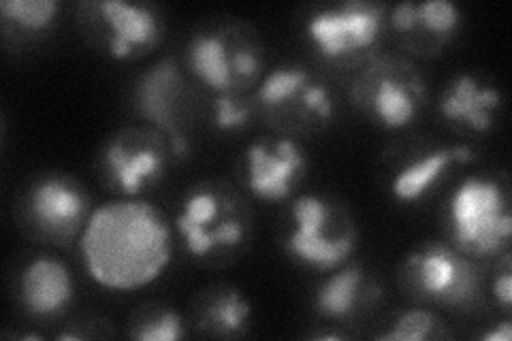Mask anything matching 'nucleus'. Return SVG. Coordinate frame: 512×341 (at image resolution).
<instances>
[{
	"instance_id": "nucleus-15",
	"label": "nucleus",
	"mask_w": 512,
	"mask_h": 341,
	"mask_svg": "<svg viewBox=\"0 0 512 341\" xmlns=\"http://www.w3.org/2000/svg\"><path fill=\"white\" fill-rule=\"evenodd\" d=\"M20 303L32 318H54L67 310L75 295L71 269L60 258L37 256L20 275Z\"/></svg>"
},
{
	"instance_id": "nucleus-11",
	"label": "nucleus",
	"mask_w": 512,
	"mask_h": 341,
	"mask_svg": "<svg viewBox=\"0 0 512 341\" xmlns=\"http://www.w3.org/2000/svg\"><path fill=\"white\" fill-rule=\"evenodd\" d=\"M165 158L167 150L163 141L156 135L131 128L107 143L105 169L126 197H137L163 177Z\"/></svg>"
},
{
	"instance_id": "nucleus-14",
	"label": "nucleus",
	"mask_w": 512,
	"mask_h": 341,
	"mask_svg": "<svg viewBox=\"0 0 512 341\" xmlns=\"http://www.w3.org/2000/svg\"><path fill=\"white\" fill-rule=\"evenodd\" d=\"M107 28V50L116 60L135 58L156 47L160 41V20L150 7L126 0H101L90 3Z\"/></svg>"
},
{
	"instance_id": "nucleus-8",
	"label": "nucleus",
	"mask_w": 512,
	"mask_h": 341,
	"mask_svg": "<svg viewBox=\"0 0 512 341\" xmlns=\"http://www.w3.org/2000/svg\"><path fill=\"white\" fill-rule=\"evenodd\" d=\"M188 67L201 84L218 94L235 92L261 75V56L252 45L229 39L222 32L195 35L186 50Z\"/></svg>"
},
{
	"instance_id": "nucleus-13",
	"label": "nucleus",
	"mask_w": 512,
	"mask_h": 341,
	"mask_svg": "<svg viewBox=\"0 0 512 341\" xmlns=\"http://www.w3.org/2000/svg\"><path fill=\"white\" fill-rule=\"evenodd\" d=\"M256 101L269 111H282L293 105V111L320 122H329L335 113L329 88L318 84L301 67H280L267 73L256 90Z\"/></svg>"
},
{
	"instance_id": "nucleus-25",
	"label": "nucleus",
	"mask_w": 512,
	"mask_h": 341,
	"mask_svg": "<svg viewBox=\"0 0 512 341\" xmlns=\"http://www.w3.org/2000/svg\"><path fill=\"white\" fill-rule=\"evenodd\" d=\"M493 295L502 303V307L510 310L512 305V269H510V258H506V267L500 273V278L493 284Z\"/></svg>"
},
{
	"instance_id": "nucleus-23",
	"label": "nucleus",
	"mask_w": 512,
	"mask_h": 341,
	"mask_svg": "<svg viewBox=\"0 0 512 341\" xmlns=\"http://www.w3.org/2000/svg\"><path fill=\"white\" fill-rule=\"evenodd\" d=\"M131 337L139 341H178L184 337V320L175 310H156L137 318Z\"/></svg>"
},
{
	"instance_id": "nucleus-10",
	"label": "nucleus",
	"mask_w": 512,
	"mask_h": 341,
	"mask_svg": "<svg viewBox=\"0 0 512 341\" xmlns=\"http://www.w3.org/2000/svg\"><path fill=\"white\" fill-rule=\"evenodd\" d=\"M303 169L306 154L291 137L256 141L246 152V184L261 201H284L291 197Z\"/></svg>"
},
{
	"instance_id": "nucleus-6",
	"label": "nucleus",
	"mask_w": 512,
	"mask_h": 341,
	"mask_svg": "<svg viewBox=\"0 0 512 341\" xmlns=\"http://www.w3.org/2000/svg\"><path fill=\"white\" fill-rule=\"evenodd\" d=\"M359 101L384 128L399 131L419 116L425 86L414 67L399 60H380L357 84Z\"/></svg>"
},
{
	"instance_id": "nucleus-16",
	"label": "nucleus",
	"mask_w": 512,
	"mask_h": 341,
	"mask_svg": "<svg viewBox=\"0 0 512 341\" xmlns=\"http://www.w3.org/2000/svg\"><path fill=\"white\" fill-rule=\"evenodd\" d=\"M502 94L483 86L470 73L455 77V81L440 99V113L451 122H459L476 133H487L493 124V111H498Z\"/></svg>"
},
{
	"instance_id": "nucleus-18",
	"label": "nucleus",
	"mask_w": 512,
	"mask_h": 341,
	"mask_svg": "<svg viewBox=\"0 0 512 341\" xmlns=\"http://www.w3.org/2000/svg\"><path fill=\"white\" fill-rule=\"evenodd\" d=\"M365 273L357 265H342L333 269L325 282L318 286L314 307L327 320H348L355 316L367 299Z\"/></svg>"
},
{
	"instance_id": "nucleus-26",
	"label": "nucleus",
	"mask_w": 512,
	"mask_h": 341,
	"mask_svg": "<svg viewBox=\"0 0 512 341\" xmlns=\"http://www.w3.org/2000/svg\"><path fill=\"white\" fill-rule=\"evenodd\" d=\"M485 341H510L512 339V322L510 320H504L500 324H495L493 329H489L485 335H483Z\"/></svg>"
},
{
	"instance_id": "nucleus-9",
	"label": "nucleus",
	"mask_w": 512,
	"mask_h": 341,
	"mask_svg": "<svg viewBox=\"0 0 512 341\" xmlns=\"http://www.w3.org/2000/svg\"><path fill=\"white\" fill-rule=\"evenodd\" d=\"M84 188L67 175H45L32 184L26 197V216L35 231L50 241H71L90 218Z\"/></svg>"
},
{
	"instance_id": "nucleus-17",
	"label": "nucleus",
	"mask_w": 512,
	"mask_h": 341,
	"mask_svg": "<svg viewBox=\"0 0 512 341\" xmlns=\"http://www.w3.org/2000/svg\"><path fill=\"white\" fill-rule=\"evenodd\" d=\"M472 158L474 152L466 143L453 145V148H440L421 158H414L406 167L397 171V175L393 177L391 192L395 194V199L402 203L421 201L425 194L442 180V175L451 169L455 162L466 165Z\"/></svg>"
},
{
	"instance_id": "nucleus-3",
	"label": "nucleus",
	"mask_w": 512,
	"mask_h": 341,
	"mask_svg": "<svg viewBox=\"0 0 512 341\" xmlns=\"http://www.w3.org/2000/svg\"><path fill=\"white\" fill-rule=\"evenodd\" d=\"M293 231L286 250L295 261L316 271H333L350 258L357 243V229L346 211L320 194H303L291 205Z\"/></svg>"
},
{
	"instance_id": "nucleus-12",
	"label": "nucleus",
	"mask_w": 512,
	"mask_h": 341,
	"mask_svg": "<svg viewBox=\"0 0 512 341\" xmlns=\"http://www.w3.org/2000/svg\"><path fill=\"white\" fill-rule=\"evenodd\" d=\"M180 94L182 75L171 58L158 60L154 67L143 71L135 84V105L139 116L154 124L169 137L171 150L184 156L188 141L180 131Z\"/></svg>"
},
{
	"instance_id": "nucleus-5",
	"label": "nucleus",
	"mask_w": 512,
	"mask_h": 341,
	"mask_svg": "<svg viewBox=\"0 0 512 341\" xmlns=\"http://www.w3.org/2000/svg\"><path fill=\"white\" fill-rule=\"evenodd\" d=\"M175 229L190 254L210 256L237 248L246 239L248 222L242 207L227 192L199 186L182 201Z\"/></svg>"
},
{
	"instance_id": "nucleus-19",
	"label": "nucleus",
	"mask_w": 512,
	"mask_h": 341,
	"mask_svg": "<svg viewBox=\"0 0 512 341\" xmlns=\"http://www.w3.org/2000/svg\"><path fill=\"white\" fill-rule=\"evenodd\" d=\"M391 26L410 35V32H429L431 41L444 43L459 28L461 13L451 0H425V3H399L391 11Z\"/></svg>"
},
{
	"instance_id": "nucleus-7",
	"label": "nucleus",
	"mask_w": 512,
	"mask_h": 341,
	"mask_svg": "<svg viewBox=\"0 0 512 341\" xmlns=\"http://www.w3.org/2000/svg\"><path fill=\"white\" fill-rule=\"evenodd\" d=\"M382 24V5L348 0L338 7L314 13L306 32L320 56L327 60H340L374 47L382 32Z\"/></svg>"
},
{
	"instance_id": "nucleus-20",
	"label": "nucleus",
	"mask_w": 512,
	"mask_h": 341,
	"mask_svg": "<svg viewBox=\"0 0 512 341\" xmlns=\"http://www.w3.org/2000/svg\"><path fill=\"white\" fill-rule=\"evenodd\" d=\"M250 320V303L235 288L220 290L205 305V327L216 335L235 337L242 335Z\"/></svg>"
},
{
	"instance_id": "nucleus-24",
	"label": "nucleus",
	"mask_w": 512,
	"mask_h": 341,
	"mask_svg": "<svg viewBox=\"0 0 512 341\" xmlns=\"http://www.w3.org/2000/svg\"><path fill=\"white\" fill-rule=\"evenodd\" d=\"M250 113V103L235 92L218 94V99L214 101V124L218 131L229 133L237 131V128H244L250 120Z\"/></svg>"
},
{
	"instance_id": "nucleus-21",
	"label": "nucleus",
	"mask_w": 512,
	"mask_h": 341,
	"mask_svg": "<svg viewBox=\"0 0 512 341\" xmlns=\"http://www.w3.org/2000/svg\"><path fill=\"white\" fill-rule=\"evenodd\" d=\"M0 11L5 15V22L26 32H41L50 28L58 13V0H3Z\"/></svg>"
},
{
	"instance_id": "nucleus-1",
	"label": "nucleus",
	"mask_w": 512,
	"mask_h": 341,
	"mask_svg": "<svg viewBox=\"0 0 512 341\" xmlns=\"http://www.w3.org/2000/svg\"><path fill=\"white\" fill-rule=\"evenodd\" d=\"M90 278L111 290H135L158 280L171 261L165 216L146 201L96 207L79 237Z\"/></svg>"
},
{
	"instance_id": "nucleus-2",
	"label": "nucleus",
	"mask_w": 512,
	"mask_h": 341,
	"mask_svg": "<svg viewBox=\"0 0 512 341\" xmlns=\"http://www.w3.org/2000/svg\"><path fill=\"white\" fill-rule=\"evenodd\" d=\"M455 246L466 256L498 254L508 246L512 214L506 190L487 175H468L448 203Z\"/></svg>"
},
{
	"instance_id": "nucleus-22",
	"label": "nucleus",
	"mask_w": 512,
	"mask_h": 341,
	"mask_svg": "<svg viewBox=\"0 0 512 341\" xmlns=\"http://www.w3.org/2000/svg\"><path fill=\"white\" fill-rule=\"evenodd\" d=\"M442 327V322L436 318V314H431L427 310H408L404 314H399L389 331H384L378 335V339L384 341H421L436 337L438 329Z\"/></svg>"
},
{
	"instance_id": "nucleus-4",
	"label": "nucleus",
	"mask_w": 512,
	"mask_h": 341,
	"mask_svg": "<svg viewBox=\"0 0 512 341\" xmlns=\"http://www.w3.org/2000/svg\"><path fill=\"white\" fill-rule=\"evenodd\" d=\"M404 282L414 297L442 307H468L478 297V269L470 256L440 241L408 254Z\"/></svg>"
}]
</instances>
